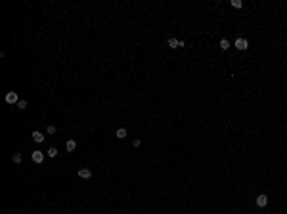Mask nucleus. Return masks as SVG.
Masks as SVG:
<instances>
[{"label": "nucleus", "mask_w": 287, "mask_h": 214, "mask_svg": "<svg viewBox=\"0 0 287 214\" xmlns=\"http://www.w3.org/2000/svg\"><path fill=\"white\" fill-rule=\"evenodd\" d=\"M166 46L174 50V48H182V46H186V44H184V40H178V38H168V40H166Z\"/></svg>", "instance_id": "obj_1"}, {"label": "nucleus", "mask_w": 287, "mask_h": 214, "mask_svg": "<svg viewBox=\"0 0 287 214\" xmlns=\"http://www.w3.org/2000/svg\"><path fill=\"white\" fill-rule=\"evenodd\" d=\"M17 101H19V96L15 94V92H8L6 94V103H10V105H17Z\"/></svg>", "instance_id": "obj_2"}, {"label": "nucleus", "mask_w": 287, "mask_h": 214, "mask_svg": "<svg viewBox=\"0 0 287 214\" xmlns=\"http://www.w3.org/2000/svg\"><path fill=\"white\" fill-rule=\"evenodd\" d=\"M31 159H33V163L40 164L42 161H44V153H42V151H33L31 153Z\"/></svg>", "instance_id": "obj_3"}, {"label": "nucleus", "mask_w": 287, "mask_h": 214, "mask_svg": "<svg viewBox=\"0 0 287 214\" xmlns=\"http://www.w3.org/2000/svg\"><path fill=\"white\" fill-rule=\"evenodd\" d=\"M236 48H237V50H247V48H249V42H247V38H237V40H236Z\"/></svg>", "instance_id": "obj_4"}, {"label": "nucleus", "mask_w": 287, "mask_h": 214, "mask_svg": "<svg viewBox=\"0 0 287 214\" xmlns=\"http://www.w3.org/2000/svg\"><path fill=\"white\" fill-rule=\"evenodd\" d=\"M79 178H83V180H90V178H92V170H90V168H81V170H79Z\"/></svg>", "instance_id": "obj_5"}, {"label": "nucleus", "mask_w": 287, "mask_h": 214, "mask_svg": "<svg viewBox=\"0 0 287 214\" xmlns=\"http://www.w3.org/2000/svg\"><path fill=\"white\" fill-rule=\"evenodd\" d=\"M266 205H268V197L264 195V193H262V195H258V197H256V207L264 208V207H266Z\"/></svg>", "instance_id": "obj_6"}, {"label": "nucleus", "mask_w": 287, "mask_h": 214, "mask_svg": "<svg viewBox=\"0 0 287 214\" xmlns=\"http://www.w3.org/2000/svg\"><path fill=\"white\" fill-rule=\"evenodd\" d=\"M31 138H33V142H37V144H42V142H44V136H42V132H38V130L33 132Z\"/></svg>", "instance_id": "obj_7"}, {"label": "nucleus", "mask_w": 287, "mask_h": 214, "mask_svg": "<svg viewBox=\"0 0 287 214\" xmlns=\"http://www.w3.org/2000/svg\"><path fill=\"white\" fill-rule=\"evenodd\" d=\"M65 149H67V151H75V149H77V142H75V140H67V144H65Z\"/></svg>", "instance_id": "obj_8"}, {"label": "nucleus", "mask_w": 287, "mask_h": 214, "mask_svg": "<svg viewBox=\"0 0 287 214\" xmlns=\"http://www.w3.org/2000/svg\"><path fill=\"white\" fill-rule=\"evenodd\" d=\"M127 128H117V132H115V136H117V138H119V140H125V138H127Z\"/></svg>", "instance_id": "obj_9"}, {"label": "nucleus", "mask_w": 287, "mask_h": 214, "mask_svg": "<svg viewBox=\"0 0 287 214\" xmlns=\"http://www.w3.org/2000/svg\"><path fill=\"white\" fill-rule=\"evenodd\" d=\"M46 155H48V157H50V159H54V157H56V155H57V149H56V147H50V149L46 151Z\"/></svg>", "instance_id": "obj_10"}, {"label": "nucleus", "mask_w": 287, "mask_h": 214, "mask_svg": "<svg viewBox=\"0 0 287 214\" xmlns=\"http://www.w3.org/2000/svg\"><path fill=\"white\" fill-rule=\"evenodd\" d=\"M220 48H222V50H228V48H230L228 38H222V40H220Z\"/></svg>", "instance_id": "obj_11"}, {"label": "nucleus", "mask_w": 287, "mask_h": 214, "mask_svg": "<svg viewBox=\"0 0 287 214\" xmlns=\"http://www.w3.org/2000/svg\"><path fill=\"white\" fill-rule=\"evenodd\" d=\"M17 109H27V100H19L17 101Z\"/></svg>", "instance_id": "obj_12"}, {"label": "nucleus", "mask_w": 287, "mask_h": 214, "mask_svg": "<svg viewBox=\"0 0 287 214\" xmlns=\"http://www.w3.org/2000/svg\"><path fill=\"white\" fill-rule=\"evenodd\" d=\"M21 159H23V157H21V153H13V163H15V164L21 163Z\"/></svg>", "instance_id": "obj_13"}, {"label": "nucleus", "mask_w": 287, "mask_h": 214, "mask_svg": "<svg viewBox=\"0 0 287 214\" xmlns=\"http://www.w3.org/2000/svg\"><path fill=\"white\" fill-rule=\"evenodd\" d=\"M232 6L234 8H243V2L241 0H232Z\"/></svg>", "instance_id": "obj_14"}, {"label": "nucleus", "mask_w": 287, "mask_h": 214, "mask_svg": "<svg viewBox=\"0 0 287 214\" xmlns=\"http://www.w3.org/2000/svg\"><path fill=\"white\" fill-rule=\"evenodd\" d=\"M46 132H48V134H56V126H54V124H50L48 128H46Z\"/></svg>", "instance_id": "obj_15"}, {"label": "nucleus", "mask_w": 287, "mask_h": 214, "mask_svg": "<svg viewBox=\"0 0 287 214\" xmlns=\"http://www.w3.org/2000/svg\"><path fill=\"white\" fill-rule=\"evenodd\" d=\"M132 145H134V147H140V145H142V142H140V140H134V142H132Z\"/></svg>", "instance_id": "obj_16"}, {"label": "nucleus", "mask_w": 287, "mask_h": 214, "mask_svg": "<svg viewBox=\"0 0 287 214\" xmlns=\"http://www.w3.org/2000/svg\"><path fill=\"white\" fill-rule=\"evenodd\" d=\"M285 134H287V132H285Z\"/></svg>", "instance_id": "obj_17"}]
</instances>
